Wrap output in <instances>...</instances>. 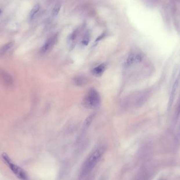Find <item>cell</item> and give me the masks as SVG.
<instances>
[{
    "mask_svg": "<svg viewBox=\"0 0 180 180\" xmlns=\"http://www.w3.org/2000/svg\"><path fill=\"white\" fill-rule=\"evenodd\" d=\"M105 150V147L101 146L97 147L92 152L83 165L81 170V174L86 175L91 171L102 157Z\"/></svg>",
    "mask_w": 180,
    "mask_h": 180,
    "instance_id": "6da1fadb",
    "label": "cell"
},
{
    "mask_svg": "<svg viewBox=\"0 0 180 180\" xmlns=\"http://www.w3.org/2000/svg\"><path fill=\"white\" fill-rule=\"evenodd\" d=\"M82 104L86 109H97L101 104L99 93L94 89L89 90L83 98Z\"/></svg>",
    "mask_w": 180,
    "mask_h": 180,
    "instance_id": "7a4b0ae2",
    "label": "cell"
},
{
    "mask_svg": "<svg viewBox=\"0 0 180 180\" xmlns=\"http://www.w3.org/2000/svg\"><path fill=\"white\" fill-rule=\"evenodd\" d=\"M2 157L5 162L8 164V166H9L10 169L13 172V173L17 176L19 179L21 180H28V177L26 172L18 166H16L12 161L11 159L10 158L8 155L6 154V153H3Z\"/></svg>",
    "mask_w": 180,
    "mask_h": 180,
    "instance_id": "3957f363",
    "label": "cell"
},
{
    "mask_svg": "<svg viewBox=\"0 0 180 180\" xmlns=\"http://www.w3.org/2000/svg\"><path fill=\"white\" fill-rule=\"evenodd\" d=\"M143 55L140 53L132 52L129 54L124 63L126 68H129L134 64L139 63L142 61Z\"/></svg>",
    "mask_w": 180,
    "mask_h": 180,
    "instance_id": "277c9868",
    "label": "cell"
},
{
    "mask_svg": "<svg viewBox=\"0 0 180 180\" xmlns=\"http://www.w3.org/2000/svg\"><path fill=\"white\" fill-rule=\"evenodd\" d=\"M57 40L58 36L57 34L53 35V36L49 37L41 48L40 51L41 53L42 54H46L50 51L54 46L56 43H57Z\"/></svg>",
    "mask_w": 180,
    "mask_h": 180,
    "instance_id": "5b68a950",
    "label": "cell"
},
{
    "mask_svg": "<svg viewBox=\"0 0 180 180\" xmlns=\"http://www.w3.org/2000/svg\"><path fill=\"white\" fill-rule=\"evenodd\" d=\"M0 81L7 86H11L13 84V80L11 76L2 69H0Z\"/></svg>",
    "mask_w": 180,
    "mask_h": 180,
    "instance_id": "8992f818",
    "label": "cell"
},
{
    "mask_svg": "<svg viewBox=\"0 0 180 180\" xmlns=\"http://www.w3.org/2000/svg\"><path fill=\"white\" fill-rule=\"evenodd\" d=\"M180 79L179 78H177L175 81L174 83L173 84V86H172L171 92V94L170 96L169 99V103H168V110H170L172 106L173 105V103L174 102L175 97V95L177 91V87L179 83Z\"/></svg>",
    "mask_w": 180,
    "mask_h": 180,
    "instance_id": "52a82bcc",
    "label": "cell"
},
{
    "mask_svg": "<svg viewBox=\"0 0 180 180\" xmlns=\"http://www.w3.org/2000/svg\"><path fill=\"white\" fill-rule=\"evenodd\" d=\"M106 65L105 63L100 64V65L97 66L94 68L92 69L91 71L92 74L96 77H101L106 71Z\"/></svg>",
    "mask_w": 180,
    "mask_h": 180,
    "instance_id": "ba28073f",
    "label": "cell"
},
{
    "mask_svg": "<svg viewBox=\"0 0 180 180\" xmlns=\"http://www.w3.org/2000/svg\"><path fill=\"white\" fill-rule=\"evenodd\" d=\"M14 44V41H10L8 43H6L4 46L0 48V57H2L6 54L10 49L13 47Z\"/></svg>",
    "mask_w": 180,
    "mask_h": 180,
    "instance_id": "9c48e42d",
    "label": "cell"
},
{
    "mask_svg": "<svg viewBox=\"0 0 180 180\" xmlns=\"http://www.w3.org/2000/svg\"><path fill=\"white\" fill-rule=\"evenodd\" d=\"M40 6L39 4H35L29 14V19L30 20H32L34 19L35 17L37 14V13L39 11Z\"/></svg>",
    "mask_w": 180,
    "mask_h": 180,
    "instance_id": "30bf717a",
    "label": "cell"
},
{
    "mask_svg": "<svg viewBox=\"0 0 180 180\" xmlns=\"http://www.w3.org/2000/svg\"><path fill=\"white\" fill-rule=\"evenodd\" d=\"M178 70H179V66L177 64H175L174 68H173L171 79V81H170V86L171 87H172V83L174 84L175 81L176 80L175 77H177V73Z\"/></svg>",
    "mask_w": 180,
    "mask_h": 180,
    "instance_id": "8fae6325",
    "label": "cell"
},
{
    "mask_svg": "<svg viewBox=\"0 0 180 180\" xmlns=\"http://www.w3.org/2000/svg\"><path fill=\"white\" fill-rule=\"evenodd\" d=\"M61 8V4L60 3H57L55 5L52 11V15L53 17H57L59 14Z\"/></svg>",
    "mask_w": 180,
    "mask_h": 180,
    "instance_id": "7c38bea8",
    "label": "cell"
},
{
    "mask_svg": "<svg viewBox=\"0 0 180 180\" xmlns=\"http://www.w3.org/2000/svg\"><path fill=\"white\" fill-rule=\"evenodd\" d=\"M180 102L179 104H178L177 108L176 111L175 112L174 117V120H173V124H175L177 122V120L179 117H180Z\"/></svg>",
    "mask_w": 180,
    "mask_h": 180,
    "instance_id": "4fadbf2b",
    "label": "cell"
},
{
    "mask_svg": "<svg viewBox=\"0 0 180 180\" xmlns=\"http://www.w3.org/2000/svg\"><path fill=\"white\" fill-rule=\"evenodd\" d=\"M90 34L88 32L86 33V34L84 35L83 37V39L82 41V43L84 46H87L89 43L90 41Z\"/></svg>",
    "mask_w": 180,
    "mask_h": 180,
    "instance_id": "5bb4252c",
    "label": "cell"
},
{
    "mask_svg": "<svg viewBox=\"0 0 180 180\" xmlns=\"http://www.w3.org/2000/svg\"><path fill=\"white\" fill-rule=\"evenodd\" d=\"M84 82L85 80L82 77H77V79H76L75 80V82L77 83V85H82V83Z\"/></svg>",
    "mask_w": 180,
    "mask_h": 180,
    "instance_id": "9a60e30c",
    "label": "cell"
},
{
    "mask_svg": "<svg viewBox=\"0 0 180 180\" xmlns=\"http://www.w3.org/2000/svg\"><path fill=\"white\" fill-rule=\"evenodd\" d=\"M177 137L179 139H180V122L179 129H178V131H177Z\"/></svg>",
    "mask_w": 180,
    "mask_h": 180,
    "instance_id": "2e32d148",
    "label": "cell"
},
{
    "mask_svg": "<svg viewBox=\"0 0 180 180\" xmlns=\"http://www.w3.org/2000/svg\"><path fill=\"white\" fill-rule=\"evenodd\" d=\"M177 78H179V79H180V71L179 73V74H178V76H177Z\"/></svg>",
    "mask_w": 180,
    "mask_h": 180,
    "instance_id": "e0dca14e",
    "label": "cell"
},
{
    "mask_svg": "<svg viewBox=\"0 0 180 180\" xmlns=\"http://www.w3.org/2000/svg\"><path fill=\"white\" fill-rule=\"evenodd\" d=\"M164 180V179H160V180Z\"/></svg>",
    "mask_w": 180,
    "mask_h": 180,
    "instance_id": "ac0fdd59",
    "label": "cell"
}]
</instances>
